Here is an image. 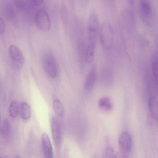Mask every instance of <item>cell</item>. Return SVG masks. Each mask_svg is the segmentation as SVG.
Listing matches in <instances>:
<instances>
[{
  "instance_id": "cell-1",
  "label": "cell",
  "mask_w": 158,
  "mask_h": 158,
  "mask_svg": "<svg viewBox=\"0 0 158 158\" xmlns=\"http://www.w3.org/2000/svg\"><path fill=\"white\" fill-rule=\"evenodd\" d=\"M43 70L49 78H56L59 73V67L54 55L51 52H47L42 56L41 59Z\"/></svg>"
},
{
  "instance_id": "cell-2",
  "label": "cell",
  "mask_w": 158,
  "mask_h": 158,
  "mask_svg": "<svg viewBox=\"0 0 158 158\" xmlns=\"http://www.w3.org/2000/svg\"><path fill=\"white\" fill-rule=\"evenodd\" d=\"M100 31V38L101 45L105 49H109L112 47L114 40V32L111 23L108 21L104 22Z\"/></svg>"
},
{
  "instance_id": "cell-3",
  "label": "cell",
  "mask_w": 158,
  "mask_h": 158,
  "mask_svg": "<svg viewBox=\"0 0 158 158\" xmlns=\"http://www.w3.org/2000/svg\"><path fill=\"white\" fill-rule=\"evenodd\" d=\"M99 27V22L97 15L94 13L91 14L88 18L87 24V45L96 46Z\"/></svg>"
},
{
  "instance_id": "cell-4",
  "label": "cell",
  "mask_w": 158,
  "mask_h": 158,
  "mask_svg": "<svg viewBox=\"0 0 158 158\" xmlns=\"http://www.w3.org/2000/svg\"><path fill=\"white\" fill-rule=\"evenodd\" d=\"M51 127L54 143L56 150L59 151L61 147L62 135L60 125L58 119L55 117L51 118Z\"/></svg>"
},
{
  "instance_id": "cell-5",
  "label": "cell",
  "mask_w": 158,
  "mask_h": 158,
  "mask_svg": "<svg viewBox=\"0 0 158 158\" xmlns=\"http://www.w3.org/2000/svg\"><path fill=\"white\" fill-rule=\"evenodd\" d=\"M37 26L44 31H48L51 27V22L47 11L44 9H41L37 12L35 18Z\"/></svg>"
},
{
  "instance_id": "cell-6",
  "label": "cell",
  "mask_w": 158,
  "mask_h": 158,
  "mask_svg": "<svg viewBox=\"0 0 158 158\" xmlns=\"http://www.w3.org/2000/svg\"><path fill=\"white\" fill-rule=\"evenodd\" d=\"M9 56L14 66L19 68L24 63V57L20 49L16 45H10L8 49Z\"/></svg>"
},
{
  "instance_id": "cell-7",
  "label": "cell",
  "mask_w": 158,
  "mask_h": 158,
  "mask_svg": "<svg viewBox=\"0 0 158 158\" xmlns=\"http://www.w3.org/2000/svg\"><path fill=\"white\" fill-rule=\"evenodd\" d=\"M120 152L128 155L132 148V141L131 137L127 132H123L118 140Z\"/></svg>"
},
{
  "instance_id": "cell-8",
  "label": "cell",
  "mask_w": 158,
  "mask_h": 158,
  "mask_svg": "<svg viewBox=\"0 0 158 158\" xmlns=\"http://www.w3.org/2000/svg\"><path fill=\"white\" fill-rule=\"evenodd\" d=\"M139 5L140 15L142 19L146 22L150 21L153 15L152 9L150 3L146 0H141Z\"/></svg>"
},
{
  "instance_id": "cell-9",
  "label": "cell",
  "mask_w": 158,
  "mask_h": 158,
  "mask_svg": "<svg viewBox=\"0 0 158 158\" xmlns=\"http://www.w3.org/2000/svg\"><path fill=\"white\" fill-rule=\"evenodd\" d=\"M41 144L45 158H53V154L51 142L48 135L45 132L41 136Z\"/></svg>"
},
{
  "instance_id": "cell-10",
  "label": "cell",
  "mask_w": 158,
  "mask_h": 158,
  "mask_svg": "<svg viewBox=\"0 0 158 158\" xmlns=\"http://www.w3.org/2000/svg\"><path fill=\"white\" fill-rule=\"evenodd\" d=\"M97 73L96 68L93 67L89 70L86 77L84 88L87 91H90L94 87L96 81Z\"/></svg>"
},
{
  "instance_id": "cell-11",
  "label": "cell",
  "mask_w": 158,
  "mask_h": 158,
  "mask_svg": "<svg viewBox=\"0 0 158 158\" xmlns=\"http://www.w3.org/2000/svg\"><path fill=\"white\" fill-rule=\"evenodd\" d=\"M19 114L21 118L24 121L29 120L31 116V109L30 105L25 102H22L19 106Z\"/></svg>"
},
{
  "instance_id": "cell-12",
  "label": "cell",
  "mask_w": 158,
  "mask_h": 158,
  "mask_svg": "<svg viewBox=\"0 0 158 158\" xmlns=\"http://www.w3.org/2000/svg\"><path fill=\"white\" fill-rule=\"evenodd\" d=\"M3 12L5 16L8 20L14 21L16 19L15 10L11 5L8 3H5L3 7Z\"/></svg>"
},
{
  "instance_id": "cell-13",
  "label": "cell",
  "mask_w": 158,
  "mask_h": 158,
  "mask_svg": "<svg viewBox=\"0 0 158 158\" xmlns=\"http://www.w3.org/2000/svg\"><path fill=\"white\" fill-rule=\"evenodd\" d=\"M148 107L154 119H158V101L154 96H151L148 100Z\"/></svg>"
},
{
  "instance_id": "cell-14",
  "label": "cell",
  "mask_w": 158,
  "mask_h": 158,
  "mask_svg": "<svg viewBox=\"0 0 158 158\" xmlns=\"http://www.w3.org/2000/svg\"><path fill=\"white\" fill-rule=\"evenodd\" d=\"M152 69L153 74L158 88V53L155 52L152 56Z\"/></svg>"
},
{
  "instance_id": "cell-15",
  "label": "cell",
  "mask_w": 158,
  "mask_h": 158,
  "mask_svg": "<svg viewBox=\"0 0 158 158\" xmlns=\"http://www.w3.org/2000/svg\"><path fill=\"white\" fill-rule=\"evenodd\" d=\"M53 110L58 117H62L64 114V109L61 101L58 99H54L52 103Z\"/></svg>"
},
{
  "instance_id": "cell-16",
  "label": "cell",
  "mask_w": 158,
  "mask_h": 158,
  "mask_svg": "<svg viewBox=\"0 0 158 158\" xmlns=\"http://www.w3.org/2000/svg\"><path fill=\"white\" fill-rule=\"evenodd\" d=\"M10 129L9 122L7 118H5L1 121L0 126V133L3 137L6 136L8 134Z\"/></svg>"
},
{
  "instance_id": "cell-17",
  "label": "cell",
  "mask_w": 158,
  "mask_h": 158,
  "mask_svg": "<svg viewBox=\"0 0 158 158\" xmlns=\"http://www.w3.org/2000/svg\"><path fill=\"white\" fill-rule=\"evenodd\" d=\"M98 105L100 108L106 110H110L112 108V105L110 99L107 97L100 98L98 101Z\"/></svg>"
},
{
  "instance_id": "cell-18",
  "label": "cell",
  "mask_w": 158,
  "mask_h": 158,
  "mask_svg": "<svg viewBox=\"0 0 158 158\" xmlns=\"http://www.w3.org/2000/svg\"><path fill=\"white\" fill-rule=\"evenodd\" d=\"M19 107L17 102L15 100L12 101L9 107V114L12 118H15L17 115Z\"/></svg>"
},
{
  "instance_id": "cell-19",
  "label": "cell",
  "mask_w": 158,
  "mask_h": 158,
  "mask_svg": "<svg viewBox=\"0 0 158 158\" xmlns=\"http://www.w3.org/2000/svg\"><path fill=\"white\" fill-rule=\"evenodd\" d=\"M103 158H116L115 154L112 148L108 147L105 148L103 153Z\"/></svg>"
},
{
  "instance_id": "cell-20",
  "label": "cell",
  "mask_w": 158,
  "mask_h": 158,
  "mask_svg": "<svg viewBox=\"0 0 158 158\" xmlns=\"http://www.w3.org/2000/svg\"><path fill=\"white\" fill-rule=\"evenodd\" d=\"M14 3L15 7L18 9L23 11L26 9L27 3V1L25 2L23 0H15L14 1Z\"/></svg>"
},
{
  "instance_id": "cell-21",
  "label": "cell",
  "mask_w": 158,
  "mask_h": 158,
  "mask_svg": "<svg viewBox=\"0 0 158 158\" xmlns=\"http://www.w3.org/2000/svg\"><path fill=\"white\" fill-rule=\"evenodd\" d=\"M28 3L33 6H38L40 5L43 2V0H31L27 1Z\"/></svg>"
},
{
  "instance_id": "cell-22",
  "label": "cell",
  "mask_w": 158,
  "mask_h": 158,
  "mask_svg": "<svg viewBox=\"0 0 158 158\" xmlns=\"http://www.w3.org/2000/svg\"><path fill=\"white\" fill-rule=\"evenodd\" d=\"M0 33L1 35H2L3 34L4 32L5 25L4 21L1 17H0Z\"/></svg>"
},
{
  "instance_id": "cell-23",
  "label": "cell",
  "mask_w": 158,
  "mask_h": 158,
  "mask_svg": "<svg viewBox=\"0 0 158 158\" xmlns=\"http://www.w3.org/2000/svg\"><path fill=\"white\" fill-rule=\"evenodd\" d=\"M116 158H129L128 155L120 152L115 154Z\"/></svg>"
},
{
  "instance_id": "cell-24",
  "label": "cell",
  "mask_w": 158,
  "mask_h": 158,
  "mask_svg": "<svg viewBox=\"0 0 158 158\" xmlns=\"http://www.w3.org/2000/svg\"><path fill=\"white\" fill-rule=\"evenodd\" d=\"M63 10L62 11L63 13L62 15L63 16V18H64V19L65 20H66L67 19V10L64 6H63V8L62 9Z\"/></svg>"
},
{
  "instance_id": "cell-25",
  "label": "cell",
  "mask_w": 158,
  "mask_h": 158,
  "mask_svg": "<svg viewBox=\"0 0 158 158\" xmlns=\"http://www.w3.org/2000/svg\"><path fill=\"white\" fill-rule=\"evenodd\" d=\"M14 158H21V157L17 155L15 156Z\"/></svg>"
},
{
  "instance_id": "cell-26",
  "label": "cell",
  "mask_w": 158,
  "mask_h": 158,
  "mask_svg": "<svg viewBox=\"0 0 158 158\" xmlns=\"http://www.w3.org/2000/svg\"><path fill=\"white\" fill-rule=\"evenodd\" d=\"M0 158H4L2 157H0Z\"/></svg>"
}]
</instances>
